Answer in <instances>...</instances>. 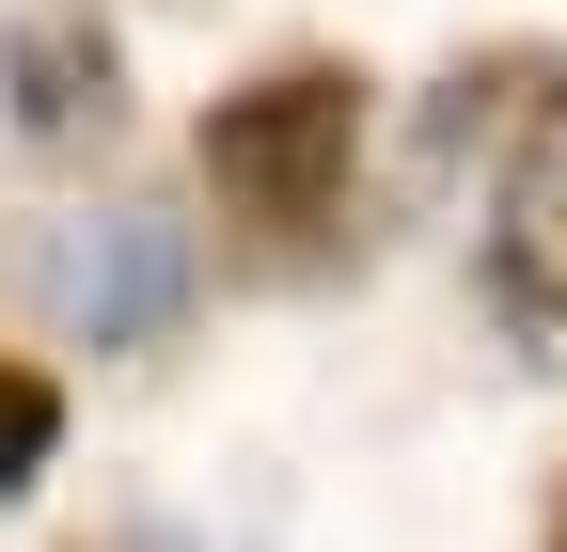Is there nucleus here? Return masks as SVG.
Masks as SVG:
<instances>
[{
    "label": "nucleus",
    "instance_id": "nucleus-5",
    "mask_svg": "<svg viewBox=\"0 0 567 552\" xmlns=\"http://www.w3.org/2000/svg\"><path fill=\"white\" fill-rule=\"evenodd\" d=\"M488 300H505L536 348L567 364V143L505 174V222H488Z\"/></svg>",
    "mask_w": 567,
    "mask_h": 552
},
{
    "label": "nucleus",
    "instance_id": "nucleus-7",
    "mask_svg": "<svg viewBox=\"0 0 567 552\" xmlns=\"http://www.w3.org/2000/svg\"><path fill=\"white\" fill-rule=\"evenodd\" d=\"M80 552H189V521H142V505H126V521H95Z\"/></svg>",
    "mask_w": 567,
    "mask_h": 552
},
{
    "label": "nucleus",
    "instance_id": "nucleus-4",
    "mask_svg": "<svg viewBox=\"0 0 567 552\" xmlns=\"http://www.w3.org/2000/svg\"><path fill=\"white\" fill-rule=\"evenodd\" d=\"M0 111H17V143H111L126 126V32L95 0H17L0 17Z\"/></svg>",
    "mask_w": 567,
    "mask_h": 552
},
{
    "label": "nucleus",
    "instance_id": "nucleus-6",
    "mask_svg": "<svg viewBox=\"0 0 567 552\" xmlns=\"http://www.w3.org/2000/svg\"><path fill=\"white\" fill-rule=\"evenodd\" d=\"M48 458H63V395H48V364H17V348H0V505H17Z\"/></svg>",
    "mask_w": 567,
    "mask_h": 552
},
{
    "label": "nucleus",
    "instance_id": "nucleus-1",
    "mask_svg": "<svg viewBox=\"0 0 567 552\" xmlns=\"http://www.w3.org/2000/svg\"><path fill=\"white\" fill-rule=\"evenodd\" d=\"M347 159H363V63H268L205 111V190H221V222H252L268 253H316V222L347 205Z\"/></svg>",
    "mask_w": 567,
    "mask_h": 552
},
{
    "label": "nucleus",
    "instance_id": "nucleus-8",
    "mask_svg": "<svg viewBox=\"0 0 567 552\" xmlns=\"http://www.w3.org/2000/svg\"><path fill=\"white\" fill-rule=\"evenodd\" d=\"M551 552H567V505H551Z\"/></svg>",
    "mask_w": 567,
    "mask_h": 552
},
{
    "label": "nucleus",
    "instance_id": "nucleus-2",
    "mask_svg": "<svg viewBox=\"0 0 567 552\" xmlns=\"http://www.w3.org/2000/svg\"><path fill=\"white\" fill-rule=\"evenodd\" d=\"M17 285H32V316L63 331V348H158V331L205 300V237L174 222V205H80V222H32Z\"/></svg>",
    "mask_w": 567,
    "mask_h": 552
},
{
    "label": "nucleus",
    "instance_id": "nucleus-3",
    "mask_svg": "<svg viewBox=\"0 0 567 552\" xmlns=\"http://www.w3.org/2000/svg\"><path fill=\"white\" fill-rule=\"evenodd\" d=\"M551 126H567V48H457L442 80H425L410 111V174L425 190H457V174H505V159H551Z\"/></svg>",
    "mask_w": 567,
    "mask_h": 552
}]
</instances>
